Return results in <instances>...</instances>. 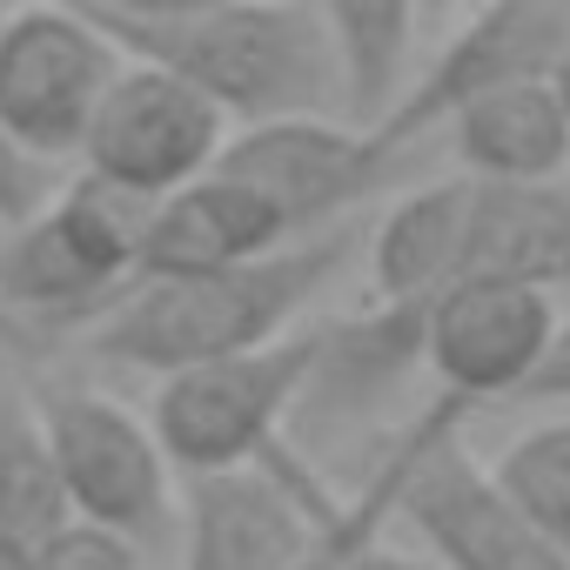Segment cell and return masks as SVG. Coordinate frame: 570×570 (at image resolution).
<instances>
[{
	"label": "cell",
	"mask_w": 570,
	"mask_h": 570,
	"mask_svg": "<svg viewBox=\"0 0 570 570\" xmlns=\"http://www.w3.org/2000/svg\"><path fill=\"white\" fill-rule=\"evenodd\" d=\"M95 28L121 61L161 68L228 121L336 115V55L323 8L303 0H95Z\"/></svg>",
	"instance_id": "1"
},
{
	"label": "cell",
	"mask_w": 570,
	"mask_h": 570,
	"mask_svg": "<svg viewBox=\"0 0 570 570\" xmlns=\"http://www.w3.org/2000/svg\"><path fill=\"white\" fill-rule=\"evenodd\" d=\"M343 262H356V235L330 228V235L289 242V248L222 268V275L141 282L88 330V350L115 370H141L161 383L208 370V363L255 356L303 330L309 303L343 275Z\"/></svg>",
	"instance_id": "2"
},
{
	"label": "cell",
	"mask_w": 570,
	"mask_h": 570,
	"mask_svg": "<svg viewBox=\"0 0 570 570\" xmlns=\"http://www.w3.org/2000/svg\"><path fill=\"white\" fill-rule=\"evenodd\" d=\"M155 202L75 175L55 188V202L8 228L0 242V316L21 336L28 323L61 330V323H101L135 282V255L148 235Z\"/></svg>",
	"instance_id": "3"
},
{
	"label": "cell",
	"mask_w": 570,
	"mask_h": 570,
	"mask_svg": "<svg viewBox=\"0 0 570 570\" xmlns=\"http://www.w3.org/2000/svg\"><path fill=\"white\" fill-rule=\"evenodd\" d=\"M309 363H316V323H303L296 336H282L255 356L168 376L148 403V430L168 470L181 483H202V476H235L268 463L289 443Z\"/></svg>",
	"instance_id": "4"
},
{
	"label": "cell",
	"mask_w": 570,
	"mask_h": 570,
	"mask_svg": "<svg viewBox=\"0 0 570 570\" xmlns=\"http://www.w3.org/2000/svg\"><path fill=\"white\" fill-rule=\"evenodd\" d=\"M35 410L48 423L75 523L108 530L135 550H155L175 537V523H181L175 470L141 410H128L121 396L88 390V383H55L35 396Z\"/></svg>",
	"instance_id": "5"
},
{
	"label": "cell",
	"mask_w": 570,
	"mask_h": 570,
	"mask_svg": "<svg viewBox=\"0 0 570 570\" xmlns=\"http://www.w3.org/2000/svg\"><path fill=\"white\" fill-rule=\"evenodd\" d=\"M121 68V48L88 8H21L0 21V128L55 168L81 155Z\"/></svg>",
	"instance_id": "6"
},
{
	"label": "cell",
	"mask_w": 570,
	"mask_h": 570,
	"mask_svg": "<svg viewBox=\"0 0 570 570\" xmlns=\"http://www.w3.org/2000/svg\"><path fill=\"white\" fill-rule=\"evenodd\" d=\"M470 416H476L470 403L436 396V416H430V436L410 463L396 517L430 543L436 570H570V557L557 543H543L510 510L490 463L470 456V443H463Z\"/></svg>",
	"instance_id": "7"
},
{
	"label": "cell",
	"mask_w": 570,
	"mask_h": 570,
	"mask_svg": "<svg viewBox=\"0 0 570 570\" xmlns=\"http://www.w3.org/2000/svg\"><path fill=\"white\" fill-rule=\"evenodd\" d=\"M563 48H570V0H497V8H476L430 55V68L410 75V95L370 141L383 148V161H396L430 128H450L463 108L503 88H523V81H550Z\"/></svg>",
	"instance_id": "8"
},
{
	"label": "cell",
	"mask_w": 570,
	"mask_h": 570,
	"mask_svg": "<svg viewBox=\"0 0 570 570\" xmlns=\"http://www.w3.org/2000/svg\"><path fill=\"white\" fill-rule=\"evenodd\" d=\"M343 510L296 443L235 476H202L181 490V570H289L316 530Z\"/></svg>",
	"instance_id": "9"
},
{
	"label": "cell",
	"mask_w": 570,
	"mask_h": 570,
	"mask_svg": "<svg viewBox=\"0 0 570 570\" xmlns=\"http://www.w3.org/2000/svg\"><path fill=\"white\" fill-rule=\"evenodd\" d=\"M228 135H235L228 115L215 101H202L188 81L128 61L81 141V175L115 181L141 202H168V195L195 188L202 175H215Z\"/></svg>",
	"instance_id": "10"
},
{
	"label": "cell",
	"mask_w": 570,
	"mask_h": 570,
	"mask_svg": "<svg viewBox=\"0 0 570 570\" xmlns=\"http://www.w3.org/2000/svg\"><path fill=\"white\" fill-rule=\"evenodd\" d=\"M215 175L242 181L262 208H275V222L289 228V242H309V235L343 228V215L390 175V161L350 121L296 115V121L235 128Z\"/></svg>",
	"instance_id": "11"
},
{
	"label": "cell",
	"mask_w": 570,
	"mask_h": 570,
	"mask_svg": "<svg viewBox=\"0 0 570 570\" xmlns=\"http://www.w3.org/2000/svg\"><path fill=\"white\" fill-rule=\"evenodd\" d=\"M557 316L563 309L543 289L450 282L423 316V370L436 376V396H456L470 410L517 403L557 336Z\"/></svg>",
	"instance_id": "12"
},
{
	"label": "cell",
	"mask_w": 570,
	"mask_h": 570,
	"mask_svg": "<svg viewBox=\"0 0 570 570\" xmlns=\"http://www.w3.org/2000/svg\"><path fill=\"white\" fill-rule=\"evenodd\" d=\"M423 309H363L343 323H316V363L296 403V436L303 443H330L343 430H363L396 390L403 376L423 363ZM296 443V450H303Z\"/></svg>",
	"instance_id": "13"
},
{
	"label": "cell",
	"mask_w": 570,
	"mask_h": 570,
	"mask_svg": "<svg viewBox=\"0 0 570 570\" xmlns=\"http://www.w3.org/2000/svg\"><path fill=\"white\" fill-rule=\"evenodd\" d=\"M275 248H289V228L275 222V208H262L242 181L228 175H202L195 188L155 202L141 255H135V282H188V275H222L242 262H262Z\"/></svg>",
	"instance_id": "14"
},
{
	"label": "cell",
	"mask_w": 570,
	"mask_h": 570,
	"mask_svg": "<svg viewBox=\"0 0 570 570\" xmlns=\"http://www.w3.org/2000/svg\"><path fill=\"white\" fill-rule=\"evenodd\" d=\"M470 228L456 282H517V289H570V195L563 188H483L470 181Z\"/></svg>",
	"instance_id": "15"
},
{
	"label": "cell",
	"mask_w": 570,
	"mask_h": 570,
	"mask_svg": "<svg viewBox=\"0 0 570 570\" xmlns=\"http://www.w3.org/2000/svg\"><path fill=\"white\" fill-rule=\"evenodd\" d=\"M470 195L476 188L463 175H436V181L410 188L376 222V235H370V303L376 309H423L456 282Z\"/></svg>",
	"instance_id": "16"
},
{
	"label": "cell",
	"mask_w": 570,
	"mask_h": 570,
	"mask_svg": "<svg viewBox=\"0 0 570 570\" xmlns=\"http://www.w3.org/2000/svg\"><path fill=\"white\" fill-rule=\"evenodd\" d=\"M450 148H456L463 181L557 188V175L570 168V121H563L550 81H523V88H503V95L463 108L450 121Z\"/></svg>",
	"instance_id": "17"
},
{
	"label": "cell",
	"mask_w": 570,
	"mask_h": 570,
	"mask_svg": "<svg viewBox=\"0 0 570 570\" xmlns=\"http://www.w3.org/2000/svg\"><path fill=\"white\" fill-rule=\"evenodd\" d=\"M323 28L336 55V121H350L356 135H376L410 95L416 8H403V0H330Z\"/></svg>",
	"instance_id": "18"
},
{
	"label": "cell",
	"mask_w": 570,
	"mask_h": 570,
	"mask_svg": "<svg viewBox=\"0 0 570 570\" xmlns=\"http://www.w3.org/2000/svg\"><path fill=\"white\" fill-rule=\"evenodd\" d=\"M68 523L75 517H68V490H61L41 410L21 390H0V537L41 550Z\"/></svg>",
	"instance_id": "19"
},
{
	"label": "cell",
	"mask_w": 570,
	"mask_h": 570,
	"mask_svg": "<svg viewBox=\"0 0 570 570\" xmlns=\"http://www.w3.org/2000/svg\"><path fill=\"white\" fill-rule=\"evenodd\" d=\"M430 416H436V403L370 463V476L356 483V490H343V510L316 530V543L289 563V570H350L390 523H396V503H403V483H410V463H416V450H423V436H430Z\"/></svg>",
	"instance_id": "20"
},
{
	"label": "cell",
	"mask_w": 570,
	"mask_h": 570,
	"mask_svg": "<svg viewBox=\"0 0 570 570\" xmlns=\"http://www.w3.org/2000/svg\"><path fill=\"white\" fill-rule=\"evenodd\" d=\"M497 490L510 497V510L570 557V410L530 423L523 436H510L490 463Z\"/></svg>",
	"instance_id": "21"
},
{
	"label": "cell",
	"mask_w": 570,
	"mask_h": 570,
	"mask_svg": "<svg viewBox=\"0 0 570 570\" xmlns=\"http://www.w3.org/2000/svg\"><path fill=\"white\" fill-rule=\"evenodd\" d=\"M55 168L48 161H35L8 128H0V222L8 228H21V222H35L48 202H55Z\"/></svg>",
	"instance_id": "22"
},
{
	"label": "cell",
	"mask_w": 570,
	"mask_h": 570,
	"mask_svg": "<svg viewBox=\"0 0 570 570\" xmlns=\"http://www.w3.org/2000/svg\"><path fill=\"white\" fill-rule=\"evenodd\" d=\"M35 570H141V550L108 537V530H88V523H68L61 537H48L35 550Z\"/></svg>",
	"instance_id": "23"
},
{
	"label": "cell",
	"mask_w": 570,
	"mask_h": 570,
	"mask_svg": "<svg viewBox=\"0 0 570 570\" xmlns=\"http://www.w3.org/2000/svg\"><path fill=\"white\" fill-rule=\"evenodd\" d=\"M517 403H530V410H570V316H557V336H550V350H543V363H537V376L523 383Z\"/></svg>",
	"instance_id": "24"
},
{
	"label": "cell",
	"mask_w": 570,
	"mask_h": 570,
	"mask_svg": "<svg viewBox=\"0 0 570 570\" xmlns=\"http://www.w3.org/2000/svg\"><path fill=\"white\" fill-rule=\"evenodd\" d=\"M350 570H436V563H423V557H410V550H390V543L376 537V543H370Z\"/></svg>",
	"instance_id": "25"
},
{
	"label": "cell",
	"mask_w": 570,
	"mask_h": 570,
	"mask_svg": "<svg viewBox=\"0 0 570 570\" xmlns=\"http://www.w3.org/2000/svg\"><path fill=\"white\" fill-rule=\"evenodd\" d=\"M550 88H557V108H563V121H570V48H563V61L550 68Z\"/></svg>",
	"instance_id": "26"
},
{
	"label": "cell",
	"mask_w": 570,
	"mask_h": 570,
	"mask_svg": "<svg viewBox=\"0 0 570 570\" xmlns=\"http://www.w3.org/2000/svg\"><path fill=\"white\" fill-rule=\"evenodd\" d=\"M0 570H35V550H28V543H8V537H0Z\"/></svg>",
	"instance_id": "27"
}]
</instances>
